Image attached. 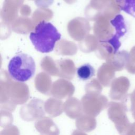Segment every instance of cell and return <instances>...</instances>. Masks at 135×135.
Segmentation results:
<instances>
[{"label": "cell", "mask_w": 135, "mask_h": 135, "mask_svg": "<svg viewBox=\"0 0 135 135\" xmlns=\"http://www.w3.org/2000/svg\"><path fill=\"white\" fill-rule=\"evenodd\" d=\"M35 49L38 52L47 53L53 51L55 43L61 37V34L50 22H40L29 36Z\"/></svg>", "instance_id": "obj_1"}, {"label": "cell", "mask_w": 135, "mask_h": 135, "mask_svg": "<svg viewBox=\"0 0 135 135\" xmlns=\"http://www.w3.org/2000/svg\"><path fill=\"white\" fill-rule=\"evenodd\" d=\"M36 65L33 57L26 53H20L14 55L7 66L10 76L15 81L24 82L34 75Z\"/></svg>", "instance_id": "obj_2"}, {"label": "cell", "mask_w": 135, "mask_h": 135, "mask_svg": "<svg viewBox=\"0 0 135 135\" xmlns=\"http://www.w3.org/2000/svg\"><path fill=\"white\" fill-rule=\"evenodd\" d=\"M111 23L115 27L117 32L115 35L109 40V43L111 44L114 48V51L116 52L120 45V43L119 41V37L123 35L125 32L123 30L120 31L121 30L126 28L125 24L124 23V20L122 16L120 15H117L113 20L111 21Z\"/></svg>", "instance_id": "obj_3"}, {"label": "cell", "mask_w": 135, "mask_h": 135, "mask_svg": "<svg viewBox=\"0 0 135 135\" xmlns=\"http://www.w3.org/2000/svg\"><path fill=\"white\" fill-rule=\"evenodd\" d=\"M78 78L82 81L90 79L95 74L94 68L89 63H85L80 66L76 70Z\"/></svg>", "instance_id": "obj_4"}, {"label": "cell", "mask_w": 135, "mask_h": 135, "mask_svg": "<svg viewBox=\"0 0 135 135\" xmlns=\"http://www.w3.org/2000/svg\"><path fill=\"white\" fill-rule=\"evenodd\" d=\"M119 8L135 17V0H116Z\"/></svg>", "instance_id": "obj_5"}]
</instances>
